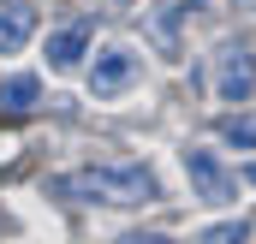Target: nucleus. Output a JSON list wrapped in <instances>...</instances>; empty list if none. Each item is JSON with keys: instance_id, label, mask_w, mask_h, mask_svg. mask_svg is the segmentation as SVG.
Listing matches in <instances>:
<instances>
[{"instance_id": "f257e3e1", "label": "nucleus", "mask_w": 256, "mask_h": 244, "mask_svg": "<svg viewBox=\"0 0 256 244\" xmlns=\"http://www.w3.org/2000/svg\"><path fill=\"white\" fill-rule=\"evenodd\" d=\"M54 196L66 202H161V184L143 161H102V167H72V173H54L48 179Z\"/></svg>"}, {"instance_id": "f03ea898", "label": "nucleus", "mask_w": 256, "mask_h": 244, "mask_svg": "<svg viewBox=\"0 0 256 244\" xmlns=\"http://www.w3.org/2000/svg\"><path fill=\"white\" fill-rule=\"evenodd\" d=\"M131 84H143V54H131L126 42H108L90 60V96L96 102H120Z\"/></svg>"}, {"instance_id": "7ed1b4c3", "label": "nucleus", "mask_w": 256, "mask_h": 244, "mask_svg": "<svg viewBox=\"0 0 256 244\" xmlns=\"http://www.w3.org/2000/svg\"><path fill=\"white\" fill-rule=\"evenodd\" d=\"M185 161V179H191V196H202V202H238V173L214 155V149H185L179 155Z\"/></svg>"}, {"instance_id": "20e7f679", "label": "nucleus", "mask_w": 256, "mask_h": 244, "mask_svg": "<svg viewBox=\"0 0 256 244\" xmlns=\"http://www.w3.org/2000/svg\"><path fill=\"white\" fill-rule=\"evenodd\" d=\"M256 96V54L244 42H220L214 54V102H250Z\"/></svg>"}, {"instance_id": "39448f33", "label": "nucleus", "mask_w": 256, "mask_h": 244, "mask_svg": "<svg viewBox=\"0 0 256 244\" xmlns=\"http://www.w3.org/2000/svg\"><path fill=\"white\" fill-rule=\"evenodd\" d=\"M36 36V6L30 0H0V54H18Z\"/></svg>"}, {"instance_id": "423d86ee", "label": "nucleus", "mask_w": 256, "mask_h": 244, "mask_svg": "<svg viewBox=\"0 0 256 244\" xmlns=\"http://www.w3.org/2000/svg\"><path fill=\"white\" fill-rule=\"evenodd\" d=\"M84 54H90V24H66L48 36V72H72Z\"/></svg>"}, {"instance_id": "0eeeda50", "label": "nucleus", "mask_w": 256, "mask_h": 244, "mask_svg": "<svg viewBox=\"0 0 256 244\" xmlns=\"http://www.w3.org/2000/svg\"><path fill=\"white\" fill-rule=\"evenodd\" d=\"M36 102H42V78H36V72L0 78V108H6V114H30Z\"/></svg>"}, {"instance_id": "6e6552de", "label": "nucleus", "mask_w": 256, "mask_h": 244, "mask_svg": "<svg viewBox=\"0 0 256 244\" xmlns=\"http://www.w3.org/2000/svg\"><path fill=\"white\" fill-rule=\"evenodd\" d=\"M220 137H226L232 149H256V120H244V114H226V120H220Z\"/></svg>"}, {"instance_id": "1a4fd4ad", "label": "nucleus", "mask_w": 256, "mask_h": 244, "mask_svg": "<svg viewBox=\"0 0 256 244\" xmlns=\"http://www.w3.org/2000/svg\"><path fill=\"white\" fill-rule=\"evenodd\" d=\"M244 232H250L244 220H220V226H208L202 238H208V244H226V238H244Z\"/></svg>"}, {"instance_id": "9d476101", "label": "nucleus", "mask_w": 256, "mask_h": 244, "mask_svg": "<svg viewBox=\"0 0 256 244\" xmlns=\"http://www.w3.org/2000/svg\"><path fill=\"white\" fill-rule=\"evenodd\" d=\"M238 184H256V161H244V167H238Z\"/></svg>"}, {"instance_id": "9b49d317", "label": "nucleus", "mask_w": 256, "mask_h": 244, "mask_svg": "<svg viewBox=\"0 0 256 244\" xmlns=\"http://www.w3.org/2000/svg\"><path fill=\"white\" fill-rule=\"evenodd\" d=\"M96 6H114V12H126V6H131V0H96Z\"/></svg>"}, {"instance_id": "f8f14e48", "label": "nucleus", "mask_w": 256, "mask_h": 244, "mask_svg": "<svg viewBox=\"0 0 256 244\" xmlns=\"http://www.w3.org/2000/svg\"><path fill=\"white\" fill-rule=\"evenodd\" d=\"M232 6H244V12H256V0H232Z\"/></svg>"}, {"instance_id": "ddd939ff", "label": "nucleus", "mask_w": 256, "mask_h": 244, "mask_svg": "<svg viewBox=\"0 0 256 244\" xmlns=\"http://www.w3.org/2000/svg\"><path fill=\"white\" fill-rule=\"evenodd\" d=\"M0 232H12V220H6V214H0Z\"/></svg>"}]
</instances>
